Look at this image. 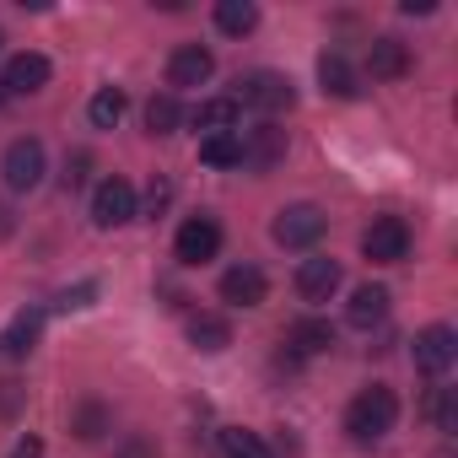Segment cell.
I'll return each instance as SVG.
<instances>
[{"label": "cell", "instance_id": "obj_25", "mask_svg": "<svg viewBox=\"0 0 458 458\" xmlns=\"http://www.w3.org/2000/svg\"><path fill=\"white\" fill-rule=\"evenodd\" d=\"M124 108H130L124 92H119V87H103V92L87 103V119H92V130H114V124L124 119Z\"/></svg>", "mask_w": 458, "mask_h": 458}, {"label": "cell", "instance_id": "obj_20", "mask_svg": "<svg viewBox=\"0 0 458 458\" xmlns=\"http://www.w3.org/2000/svg\"><path fill=\"white\" fill-rule=\"evenodd\" d=\"M286 345H292L297 356H318V351L335 345V329H329L324 318H297V324L286 329Z\"/></svg>", "mask_w": 458, "mask_h": 458}, {"label": "cell", "instance_id": "obj_9", "mask_svg": "<svg viewBox=\"0 0 458 458\" xmlns=\"http://www.w3.org/2000/svg\"><path fill=\"white\" fill-rule=\"evenodd\" d=\"M340 281H345V270H340V259H329V254H313V259L297 265V297H302V302H329V297L340 292Z\"/></svg>", "mask_w": 458, "mask_h": 458}, {"label": "cell", "instance_id": "obj_5", "mask_svg": "<svg viewBox=\"0 0 458 458\" xmlns=\"http://www.w3.org/2000/svg\"><path fill=\"white\" fill-rule=\"evenodd\" d=\"M361 254L372 265H399L410 254V226H404V216H377L367 233H361Z\"/></svg>", "mask_w": 458, "mask_h": 458}, {"label": "cell", "instance_id": "obj_1", "mask_svg": "<svg viewBox=\"0 0 458 458\" xmlns=\"http://www.w3.org/2000/svg\"><path fill=\"white\" fill-rule=\"evenodd\" d=\"M394 420H399V399H394V388H383V383L361 388V394L351 399V410H345V431H351V442H361V447L377 442V437H388Z\"/></svg>", "mask_w": 458, "mask_h": 458}, {"label": "cell", "instance_id": "obj_6", "mask_svg": "<svg viewBox=\"0 0 458 458\" xmlns=\"http://www.w3.org/2000/svg\"><path fill=\"white\" fill-rule=\"evenodd\" d=\"M324 210L318 205H286L281 216H276V226H270V233H276V243L281 249H313L318 238H324Z\"/></svg>", "mask_w": 458, "mask_h": 458}, {"label": "cell", "instance_id": "obj_23", "mask_svg": "<svg viewBox=\"0 0 458 458\" xmlns=\"http://www.w3.org/2000/svg\"><path fill=\"white\" fill-rule=\"evenodd\" d=\"M199 162H205V167H243V140H238V130H233V135H205V140H199Z\"/></svg>", "mask_w": 458, "mask_h": 458}, {"label": "cell", "instance_id": "obj_18", "mask_svg": "<svg viewBox=\"0 0 458 458\" xmlns=\"http://www.w3.org/2000/svg\"><path fill=\"white\" fill-rule=\"evenodd\" d=\"M189 340H194V351H226V345H233V324H226L221 313H194L189 318Z\"/></svg>", "mask_w": 458, "mask_h": 458}, {"label": "cell", "instance_id": "obj_12", "mask_svg": "<svg viewBox=\"0 0 458 458\" xmlns=\"http://www.w3.org/2000/svg\"><path fill=\"white\" fill-rule=\"evenodd\" d=\"M44 87H49V60H44L38 49L17 55V60L6 65V76H0V92H6V98H33V92H44Z\"/></svg>", "mask_w": 458, "mask_h": 458}, {"label": "cell", "instance_id": "obj_2", "mask_svg": "<svg viewBox=\"0 0 458 458\" xmlns=\"http://www.w3.org/2000/svg\"><path fill=\"white\" fill-rule=\"evenodd\" d=\"M238 87H243V92H238V108L249 103V108H259V114H286V108L297 103V87H292L281 71H254V76H243Z\"/></svg>", "mask_w": 458, "mask_h": 458}, {"label": "cell", "instance_id": "obj_19", "mask_svg": "<svg viewBox=\"0 0 458 458\" xmlns=\"http://www.w3.org/2000/svg\"><path fill=\"white\" fill-rule=\"evenodd\" d=\"M216 28L226 38H249L259 28V6H254V0H221V6H216Z\"/></svg>", "mask_w": 458, "mask_h": 458}, {"label": "cell", "instance_id": "obj_17", "mask_svg": "<svg viewBox=\"0 0 458 458\" xmlns=\"http://www.w3.org/2000/svg\"><path fill=\"white\" fill-rule=\"evenodd\" d=\"M318 81H324L329 98H356V92H361V76H356V65H351L340 49L318 55Z\"/></svg>", "mask_w": 458, "mask_h": 458}, {"label": "cell", "instance_id": "obj_28", "mask_svg": "<svg viewBox=\"0 0 458 458\" xmlns=\"http://www.w3.org/2000/svg\"><path fill=\"white\" fill-rule=\"evenodd\" d=\"M92 297H98V286H92V281H81L76 292H60V297H55V308H60V313H76V308H92Z\"/></svg>", "mask_w": 458, "mask_h": 458}, {"label": "cell", "instance_id": "obj_32", "mask_svg": "<svg viewBox=\"0 0 458 458\" xmlns=\"http://www.w3.org/2000/svg\"><path fill=\"white\" fill-rule=\"evenodd\" d=\"M12 226H17V221H12V205H0V238H6Z\"/></svg>", "mask_w": 458, "mask_h": 458}, {"label": "cell", "instance_id": "obj_13", "mask_svg": "<svg viewBox=\"0 0 458 458\" xmlns=\"http://www.w3.org/2000/svg\"><path fill=\"white\" fill-rule=\"evenodd\" d=\"M270 297V281L259 265H233L221 276V302H233V308H259Z\"/></svg>", "mask_w": 458, "mask_h": 458}, {"label": "cell", "instance_id": "obj_14", "mask_svg": "<svg viewBox=\"0 0 458 458\" xmlns=\"http://www.w3.org/2000/svg\"><path fill=\"white\" fill-rule=\"evenodd\" d=\"M238 119H243L238 98H205V103L189 114V124H194V130H205V135H233V130H238Z\"/></svg>", "mask_w": 458, "mask_h": 458}, {"label": "cell", "instance_id": "obj_21", "mask_svg": "<svg viewBox=\"0 0 458 458\" xmlns=\"http://www.w3.org/2000/svg\"><path fill=\"white\" fill-rule=\"evenodd\" d=\"M38 329H44V313H38V308L17 313V318H12V329L0 335V351H6V356H28V351L38 345Z\"/></svg>", "mask_w": 458, "mask_h": 458}, {"label": "cell", "instance_id": "obj_34", "mask_svg": "<svg viewBox=\"0 0 458 458\" xmlns=\"http://www.w3.org/2000/svg\"><path fill=\"white\" fill-rule=\"evenodd\" d=\"M0 44H6V38H0Z\"/></svg>", "mask_w": 458, "mask_h": 458}, {"label": "cell", "instance_id": "obj_27", "mask_svg": "<svg viewBox=\"0 0 458 458\" xmlns=\"http://www.w3.org/2000/svg\"><path fill=\"white\" fill-rule=\"evenodd\" d=\"M103 431H108V410H103L98 399H87V404L76 410V437H81V442H98Z\"/></svg>", "mask_w": 458, "mask_h": 458}, {"label": "cell", "instance_id": "obj_24", "mask_svg": "<svg viewBox=\"0 0 458 458\" xmlns=\"http://www.w3.org/2000/svg\"><path fill=\"white\" fill-rule=\"evenodd\" d=\"M183 124V103H178V92H157L151 103H146V130L151 135H173Z\"/></svg>", "mask_w": 458, "mask_h": 458}, {"label": "cell", "instance_id": "obj_4", "mask_svg": "<svg viewBox=\"0 0 458 458\" xmlns=\"http://www.w3.org/2000/svg\"><path fill=\"white\" fill-rule=\"evenodd\" d=\"M173 254H178V265H210L221 254V226H216V216H189L178 226V238H173Z\"/></svg>", "mask_w": 458, "mask_h": 458}, {"label": "cell", "instance_id": "obj_10", "mask_svg": "<svg viewBox=\"0 0 458 458\" xmlns=\"http://www.w3.org/2000/svg\"><path fill=\"white\" fill-rule=\"evenodd\" d=\"M453 356H458V335H453L447 324H431V329L415 335V372L442 377V372L453 367Z\"/></svg>", "mask_w": 458, "mask_h": 458}, {"label": "cell", "instance_id": "obj_15", "mask_svg": "<svg viewBox=\"0 0 458 458\" xmlns=\"http://www.w3.org/2000/svg\"><path fill=\"white\" fill-rule=\"evenodd\" d=\"M367 71H372V81H399L404 71H410V49L399 44V38H372V49H367Z\"/></svg>", "mask_w": 458, "mask_h": 458}, {"label": "cell", "instance_id": "obj_16", "mask_svg": "<svg viewBox=\"0 0 458 458\" xmlns=\"http://www.w3.org/2000/svg\"><path fill=\"white\" fill-rule=\"evenodd\" d=\"M383 318H388V286H356L351 308H345V324L351 329H377Z\"/></svg>", "mask_w": 458, "mask_h": 458}, {"label": "cell", "instance_id": "obj_22", "mask_svg": "<svg viewBox=\"0 0 458 458\" xmlns=\"http://www.w3.org/2000/svg\"><path fill=\"white\" fill-rule=\"evenodd\" d=\"M216 447H221V458H276V453L265 447V437H259V431H243V426H226V431L216 437Z\"/></svg>", "mask_w": 458, "mask_h": 458}, {"label": "cell", "instance_id": "obj_7", "mask_svg": "<svg viewBox=\"0 0 458 458\" xmlns=\"http://www.w3.org/2000/svg\"><path fill=\"white\" fill-rule=\"evenodd\" d=\"M92 221L103 226H124V221H135V189H130V178H103L98 189H92Z\"/></svg>", "mask_w": 458, "mask_h": 458}, {"label": "cell", "instance_id": "obj_26", "mask_svg": "<svg viewBox=\"0 0 458 458\" xmlns=\"http://www.w3.org/2000/svg\"><path fill=\"white\" fill-rule=\"evenodd\" d=\"M426 415L437 420V431H453V426H458V404H453V388H431V394H426Z\"/></svg>", "mask_w": 458, "mask_h": 458}, {"label": "cell", "instance_id": "obj_3", "mask_svg": "<svg viewBox=\"0 0 458 458\" xmlns=\"http://www.w3.org/2000/svg\"><path fill=\"white\" fill-rule=\"evenodd\" d=\"M0 178H6V189H17V194L38 189V183H44V146H38L33 135L12 140L6 157H0Z\"/></svg>", "mask_w": 458, "mask_h": 458}, {"label": "cell", "instance_id": "obj_30", "mask_svg": "<svg viewBox=\"0 0 458 458\" xmlns=\"http://www.w3.org/2000/svg\"><path fill=\"white\" fill-rule=\"evenodd\" d=\"M87 167H92V157H87V151H76V157H71V162H65V183H71V189H76V183H81V178H87Z\"/></svg>", "mask_w": 458, "mask_h": 458}, {"label": "cell", "instance_id": "obj_8", "mask_svg": "<svg viewBox=\"0 0 458 458\" xmlns=\"http://www.w3.org/2000/svg\"><path fill=\"white\" fill-rule=\"evenodd\" d=\"M243 140V162L254 167V173H270V167H281L286 162V130L276 124V119H265V124H254L249 135H238Z\"/></svg>", "mask_w": 458, "mask_h": 458}, {"label": "cell", "instance_id": "obj_11", "mask_svg": "<svg viewBox=\"0 0 458 458\" xmlns=\"http://www.w3.org/2000/svg\"><path fill=\"white\" fill-rule=\"evenodd\" d=\"M216 76V60H210V49L205 44H178L173 49V60H167V87H205Z\"/></svg>", "mask_w": 458, "mask_h": 458}, {"label": "cell", "instance_id": "obj_33", "mask_svg": "<svg viewBox=\"0 0 458 458\" xmlns=\"http://www.w3.org/2000/svg\"><path fill=\"white\" fill-rule=\"evenodd\" d=\"M0 103H6V92H0Z\"/></svg>", "mask_w": 458, "mask_h": 458}, {"label": "cell", "instance_id": "obj_31", "mask_svg": "<svg viewBox=\"0 0 458 458\" xmlns=\"http://www.w3.org/2000/svg\"><path fill=\"white\" fill-rule=\"evenodd\" d=\"M12 458H44V442H38V437H22V442L12 447Z\"/></svg>", "mask_w": 458, "mask_h": 458}, {"label": "cell", "instance_id": "obj_29", "mask_svg": "<svg viewBox=\"0 0 458 458\" xmlns=\"http://www.w3.org/2000/svg\"><path fill=\"white\" fill-rule=\"evenodd\" d=\"M114 458H157V447H151V442H146V437H124V442H119V453H114Z\"/></svg>", "mask_w": 458, "mask_h": 458}]
</instances>
